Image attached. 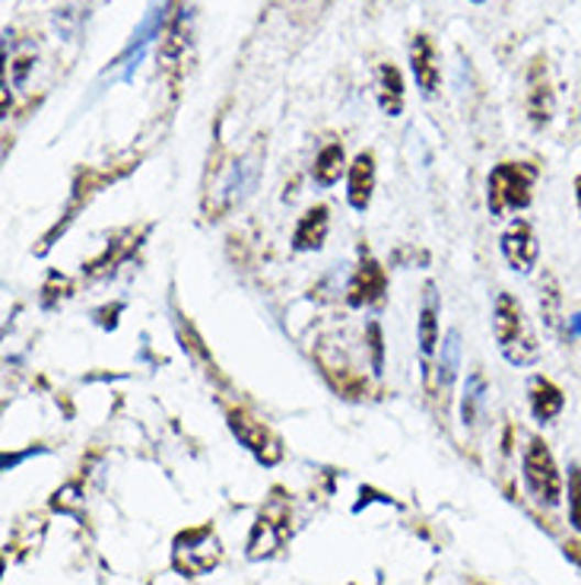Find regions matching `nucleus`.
Segmentation results:
<instances>
[{"mask_svg": "<svg viewBox=\"0 0 581 585\" xmlns=\"http://www.w3.org/2000/svg\"><path fill=\"white\" fill-rule=\"evenodd\" d=\"M483 398H486V379H483V372H473L471 379H468V389H464V401H461V418H464V423L476 420V411H480Z\"/></svg>", "mask_w": 581, "mask_h": 585, "instance_id": "obj_17", "label": "nucleus"}, {"mask_svg": "<svg viewBox=\"0 0 581 585\" xmlns=\"http://www.w3.org/2000/svg\"><path fill=\"white\" fill-rule=\"evenodd\" d=\"M379 106L382 112L397 118L404 109V77L394 64H382L379 67Z\"/></svg>", "mask_w": 581, "mask_h": 585, "instance_id": "obj_13", "label": "nucleus"}, {"mask_svg": "<svg viewBox=\"0 0 581 585\" xmlns=\"http://www.w3.org/2000/svg\"><path fill=\"white\" fill-rule=\"evenodd\" d=\"M410 71H414V80H416V86H419V93L432 99V96L439 93V80H442V74H439L436 42H432L426 32L414 35V42H410Z\"/></svg>", "mask_w": 581, "mask_h": 585, "instance_id": "obj_7", "label": "nucleus"}, {"mask_svg": "<svg viewBox=\"0 0 581 585\" xmlns=\"http://www.w3.org/2000/svg\"><path fill=\"white\" fill-rule=\"evenodd\" d=\"M471 3H486V0H471Z\"/></svg>", "mask_w": 581, "mask_h": 585, "instance_id": "obj_23", "label": "nucleus"}, {"mask_svg": "<svg viewBox=\"0 0 581 585\" xmlns=\"http://www.w3.org/2000/svg\"><path fill=\"white\" fill-rule=\"evenodd\" d=\"M527 401H530V414H534V420H540V423H553L566 411V394L547 376H530Z\"/></svg>", "mask_w": 581, "mask_h": 585, "instance_id": "obj_8", "label": "nucleus"}, {"mask_svg": "<svg viewBox=\"0 0 581 585\" xmlns=\"http://www.w3.org/2000/svg\"><path fill=\"white\" fill-rule=\"evenodd\" d=\"M311 175H315V185H321V188H331L333 182H340V175H343V147L340 143L321 147V153L315 156Z\"/></svg>", "mask_w": 581, "mask_h": 585, "instance_id": "obj_14", "label": "nucleus"}, {"mask_svg": "<svg viewBox=\"0 0 581 585\" xmlns=\"http://www.w3.org/2000/svg\"><path fill=\"white\" fill-rule=\"evenodd\" d=\"M527 118L530 124L540 131L553 121L556 112V93L553 80H550V67H547V57L537 55L527 67Z\"/></svg>", "mask_w": 581, "mask_h": 585, "instance_id": "obj_4", "label": "nucleus"}, {"mask_svg": "<svg viewBox=\"0 0 581 585\" xmlns=\"http://www.w3.org/2000/svg\"><path fill=\"white\" fill-rule=\"evenodd\" d=\"M569 522L581 534V468L569 465Z\"/></svg>", "mask_w": 581, "mask_h": 585, "instance_id": "obj_18", "label": "nucleus"}, {"mask_svg": "<svg viewBox=\"0 0 581 585\" xmlns=\"http://www.w3.org/2000/svg\"><path fill=\"white\" fill-rule=\"evenodd\" d=\"M556 306H559V293H556V280H547V293H544V300H540V308H544V318H547V325L556 328Z\"/></svg>", "mask_w": 581, "mask_h": 585, "instance_id": "obj_19", "label": "nucleus"}, {"mask_svg": "<svg viewBox=\"0 0 581 585\" xmlns=\"http://www.w3.org/2000/svg\"><path fill=\"white\" fill-rule=\"evenodd\" d=\"M502 258L505 264L515 271V274H530L540 261V242H537V232L527 220H512L508 229L502 232Z\"/></svg>", "mask_w": 581, "mask_h": 585, "instance_id": "obj_6", "label": "nucleus"}, {"mask_svg": "<svg viewBox=\"0 0 581 585\" xmlns=\"http://www.w3.org/2000/svg\"><path fill=\"white\" fill-rule=\"evenodd\" d=\"M369 335H372V350H375V360H372V366H375V372H382V332H379V325H372V328H369Z\"/></svg>", "mask_w": 581, "mask_h": 585, "instance_id": "obj_20", "label": "nucleus"}, {"mask_svg": "<svg viewBox=\"0 0 581 585\" xmlns=\"http://www.w3.org/2000/svg\"><path fill=\"white\" fill-rule=\"evenodd\" d=\"M385 286H387V278L385 271L372 261V258H362L360 271L353 274V280H350V306H372V303H379L382 296H385Z\"/></svg>", "mask_w": 581, "mask_h": 585, "instance_id": "obj_9", "label": "nucleus"}, {"mask_svg": "<svg viewBox=\"0 0 581 585\" xmlns=\"http://www.w3.org/2000/svg\"><path fill=\"white\" fill-rule=\"evenodd\" d=\"M436 344H439V293H436L432 283H426L423 306H419V357H423V366H429L432 354H436Z\"/></svg>", "mask_w": 581, "mask_h": 585, "instance_id": "obj_10", "label": "nucleus"}, {"mask_svg": "<svg viewBox=\"0 0 581 585\" xmlns=\"http://www.w3.org/2000/svg\"><path fill=\"white\" fill-rule=\"evenodd\" d=\"M569 337H581V312L569 318Z\"/></svg>", "mask_w": 581, "mask_h": 585, "instance_id": "obj_21", "label": "nucleus"}, {"mask_svg": "<svg viewBox=\"0 0 581 585\" xmlns=\"http://www.w3.org/2000/svg\"><path fill=\"white\" fill-rule=\"evenodd\" d=\"M534 182H537V169L530 163H498L490 172V214L505 217V214H518L527 210L534 201Z\"/></svg>", "mask_w": 581, "mask_h": 585, "instance_id": "obj_2", "label": "nucleus"}, {"mask_svg": "<svg viewBox=\"0 0 581 585\" xmlns=\"http://www.w3.org/2000/svg\"><path fill=\"white\" fill-rule=\"evenodd\" d=\"M325 236H328V207H311L305 210V217L296 226V236H293V249L296 251H318L325 246Z\"/></svg>", "mask_w": 581, "mask_h": 585, "instance_id": "obj_12", "label": "nucleus"}, {"mask_svg": "<svg viewBox=\"0 0 581 585\" xmlns=\"http://www.w3.org/2000/svg\"><path fill=\"white\" fill-rule=\"evenodd\" d=\"M522 474H525L527 490L530 497L544 506H559L562 500V474L556 468L553 452L547 448V443L540 436H534L525 448V458H522Z\"/></svg>", "mask_w": 581, "mask_h": 585, "instance_id": "obj_3", "label": "nucleus"}, {"mask_svg": "<svg viewBox=\"0 0 581 585\" xmlns=\"http://www.w3.org/2000/svg\"><path fill=\"white\" fill-rule=\"evenodd\" d=\"M461 335L451 328L448 335H445L442 344V357H439V394L448 398V391L454 386V376H458V354H461Z\"/></svg>", "mask_w": 581, "mask_h": 585, "instance_id": "obj_15", "label": "nucleus"}, {"mask_svg": "<svg viewBox=\"0 0 581 585\" xmlns=\"http://www.w3.org/2000/svg\"><path fill=\"white\" fill-rule=\"evenodd\" d=\"M575 204H579V214H581V175L575 178Z\"/></svg>", "mask_w": 581, "mask_h": 585, "instance_id": "obj_22", "label": "nucleus"}, {"mask_svg": "<svg viewBox=\"0 0 581 585\" xmlns=\"http://www.w3.org/2000/svg\"><path fill=\"white\" fill-rule=\"evenodd\" d=\"M232 430H235V436L251 448V452H257L261 458H264V448L271 443V436H267V430L261 426V423H254L245 414H239V411H232Z\"/></svg>", "mask_w": 581, "mask_h": 585, "instance_id": "obj_16", "label": "nucleus"}, {"mask_svg": "<svg viewBox=\"0 0 581 585\" xmlns=\"http://www.w3.org/2000/svg\"><path fill=\"white\" fill-rule=\"evenodd\" d=\"M350 192V207L353 210H369V204H372V188H375V156L365 150L360 153L357 160H353V166H350V185H347Z\"/></svg>", "mask_w": 581, "mask_h": 585, "instance_id": "obj_11", "label": "nucleus"}, {"mask_svg": "<svg viewBox=\"0 0 581 585\" xmlns=\"http://www.w3.org/2000/svg\"><path fill=\"white\" fill-rule=\"evenodd\" d=\"M493 335L498 354L512 366H534L540 360V344L527 322L525 306L512 293H498L493 303Z\"/></svg>", "mask_w": 581, "mask_h": 585, "instance_id": "obj_1", "label": "nucleus"}, {"mask_svg": "<svg viewBox=\"0 0 581 585\" xmlns=\"http://www.w3.org/2000/svg\"><path fill=\"white\" fill-rule=\"evenodd\" d=\"M166 10H168V0H153V3H150V10H146V17H143V23L134 29L131 42L124 45V52L114 57V64H111V67H121V77H124V80L134 74V67L143 61L146 48H150V42L163 32V26H166V17H168Z\"/></svg>", "mask_w": 581, "mask_h": 585, "instance_id": "obj_5", "label": "nucleus"}]
</instances>
